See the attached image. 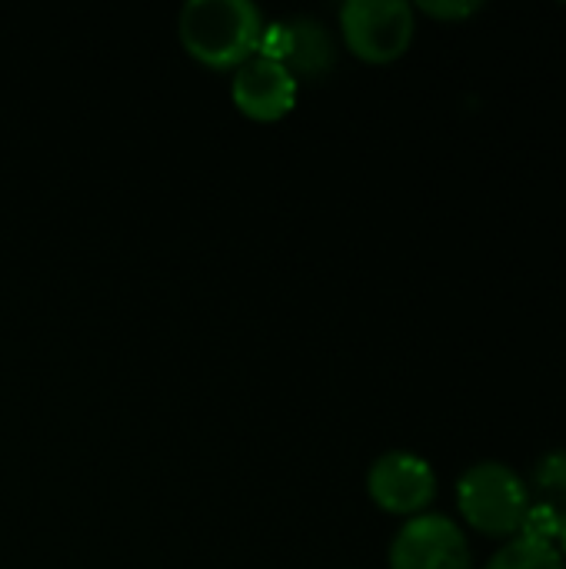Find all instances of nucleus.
Segmentation results:
<instances>
[{
	"instance_id": "423d86ee",
	"label": "nucleus",
	"mask_w": 566,
	"mask_h": 569,
	"mask_svg": "<svg viewBox=\"0 0 566 569\" xmlns=\"http://www.w3.org/2000/svg\"><path fill=\"white\" fill-rule=\"evenodd\" d=\"M260 57L280 60L297 80H320L337 63V40L330 27L317 17H294L264 23L260 37Z\"/></svg>"
},
{
	"instance_id": "f03ea898",
	"label": "nucleus",
	"mask_w": 566,
	"mask_h": 569,
	"mask_svg": "<svg viewBox=\"0 0 566 569\" xmlns=\"http://www.w3.org/2000/svg\"><path fill=\"white\" fill-rule=\"evenodd\" d=\"M457 507L470 530L484 537H514L520 533L530 513V487L507 463H477L457 483Z\"/></svg>"
},
{
	"instance_id": "f257e3e1",
	"label": "nucleus",
	"mask_w": 566,
	"mask_h": 569,
	"mask_svg": "<svg viewBox=\"0 0 566 569\" xmlns=\"http://www.w3.org/2000/svg\"><path fill=\"white\" fill-rule=\"evenodd\" d=\"M183 50L210 70H237L260 50L264 13L250 0H190L180 7Z\"/></svg>"
},
{
	"instance_id": "f8f14e48",
	"label": "nucleus",
	"mask_w": 566,
	"mask_h": 569,
	"mask_svg": "<svg viewBox=\"0 0 566 569\" xmlns=\"http://www.w3.org/2000/svg\"><path fill=\"white\" fill-rule=\"evenodd\" d=\"M557 543H560V547H557V550H560V557H566V510L560 513V530H557Z\"/></svg>"
},
{
	"instance_id": "39448f33",
	"label": "nucleus",
	"mask_w": 566,
	"mask_h": 569,
	"mask_svg": "<svg viewBox=\"0 0 566 569\" xmlns=\"http://www.w3.org/2000/svg\"><path fill=\"white\" fill-rule=\"evenodd\" d=\"M367 493L370 500L394 517H420L437 497V473L434 467L410 453V450H390L374 460L367 473Z\"/></svg>"
},
{
	"instance_id": "9b49d317",
	"label": "nucleus",
	"mask_w": 566,
	"mask_h": 569,
	"mask_svg": "<svg viewBox=\"0 0 566 569\" xmlns=\"http://www.w3.org/2000/svg\"><path fill=\"white\" fill-rule=\"evenodd\" d=\"M484 3H477V0H427V3H420L417 10L420 13H427V17H434V20H444V23H454V20H467V17H474L477 10H480Z\"/></svg>"
},
{
	"instance_id": "0eeeda50",
	"label": "nucleus",
	"mask_w": 566,
	"mask_h": 569,
	"mask_svg": "<svg viewBox=\"0 0 566 569\" xmlns=\"http://www.w3.org/2000/svg\"><path fill=\"white\" fill-rule=\"evenodd\" d=\"M297 90H300V80L280 60H270L260 53L240 63L230 80L234 107L257 123L284 120L297 107Z\"/></svg>"
},
{
	"instance_id": "6e6552de",
	"label": "nucleus",
	"mask_w": 566,
	"mask_h": 569,
	"mask_svg": "<svg viewBox=\"0 0 566 569\" xmlns=\"http://www.w3.org/2000/svg\"><path fill=\"white\" fill-rule=\"evenodd\" d=\"M484 569H566V560L554 543L517 537L504 550H497Z\"/></svg>"
},
{
	"instance_id": "1a4fd4ad",
	"label": "nucleus",
	"mask_w": 566,
	"mask_h": 569,
	"mask_svg": "<svg viewBox=\"0 0 566 569\" xmlns=\"http://www.w3.org/2000/svg\"><path fill=\"white\" fill-rule=\"evenodd\" d=\"M534 490L540 493V503H547L554 510L566 507V450H554L537 463Z\"/></svg>"
},
{
	"instance_id": "7ed1b4c3",
	"label": "nucleus",
	"mask_w": 566,
	"mask_h": 569,
	"mask_svg": "<svg viewBox=\"0 0 566 569\" xmlns=\"http://www.w3.org/2000/svg\"><path fill=\"white\" fill-rule=\"evenodd\" d=\"M417 33L414 7L404 0H347L340 7V37L364 63L400 60Z\"/></svg>"
},
{
	"instance_id": "9d476101",
	"label": "nucleus",
	"mask_w": 566,
	"mask_h": 569,
	"mask_svg": "<svg viewBox=\"0 0 566 569\" xmlns=\"http://www.w3.org/2000/svg\"><path fill=\"white\" fill-rule=\"evenodd\" d=\"M560 513H564V510H554V507H547V503H537V507H530V513H527L520 533H524L527 540H537V543H554V540H557V530H560Z\"/></svg>"
},
{
	"instance_id": "20e7f679",
	"label": "nucleus",
	"mask_w": 566,
	"mask_h": 569,
	"mask_svg": "<svg viewBox=\"0 0 566 569\" xmlns=\"http://www.w3.org/2000/svg\"><path fill=\"white\" fill-rule=\"evenodd\" d=\"M390 569H474V557L464 530L450 517L420 513L397 530Z\"/></svg>"
}]
</instances>
